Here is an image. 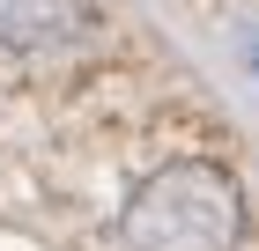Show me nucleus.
Returning a JSON list of instances; mask_svg holds the SVG:
<instances>
[{"label":"nucleus","instance_id":"obj_1","mask_svg":"<svg viewBox=\"0 0 259 251\" xmlns=\"http://www.w3.org/2000/svg\"><path fill=\"white\" fill-rule=\"evenodd\" d=\"M119 236L141 251H230L244 236V192L215 163H170L119 207Z\"/></svg>","mask_w":259,"mask_h":251},{"label":"nucleus","instance_id":"obj_2","mask_svg":"<svg viewBox=\"0 0 259 251\" xmlns=\"http://www.w3.org/2000/svg\"><path fill=\"white\" fill-rule=\"evenodd\" d=\"M97 30V0H0V44L8 52H60Z\"/></svg>","mask_w":259,"mask_h":251}]
</instances>
